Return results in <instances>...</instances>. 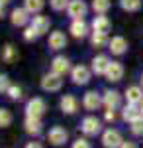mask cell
<instances>
[{
	"mask_svg": "<svg viewBox=\"0 0 143 148\" xmlns=\"http://www.w3.org/2000/svg\"><path fill=\"white\" fill-rule=\"evenodd\" d=\"M61 87H63V79H61V75H57L53 71L41 77V89H43V91L55 93V91H59Z\"/></svg>",
	"mask_w": 143,
	"mask_h": 148,
	"instance_id": "3957f363",
	"label": "cell"
},
{
	"mask_svg": "<svg viewBox=\"0 0 143 148\" xmlns=\"http://www.w3.org/2000/svg\"><path fill=\"white\" fill-rule=\"evenodd\" d=\"M108 49H110L114 56H123V53L127 51V42H125V38L114 36L110 42H108Z\"/></svg>",
	"mask_w": 143,
	"mask_h": 148,
	"instance_id": "30bf717a",
	"label": "cell"
},
{
	"mask_svg": "<svg viewBox=\"0 0 143 148\" xmlns=\"http://www.w3.org/2000/svg\"><path fill=\"white\" fill-rule=\"evenodd\" d=\"M110 6H112L110 0H92V8L96 14H106L110 10Z\"/></svg>",
	"mask_w": 143,
	"mask_h": 148,
	"instance_id": "4316f807",
	"label": "cell"
},
{
	"mask_svg": "<svg viewBox=\"0 0 143 148\" xmlns=\"http://www.w3.org/2000/svg\"><path fill=\"white\" fill-rule=\"evenodd\" d=\"M88 12V6L84 4V0H71L69 6H67V14L73 18V20H80L84 18Z\"/></svg>",
	"mask_w": 143,
	"mask_h": 148,
	"instance_id": "5b68a950",
	"label": "cell"
},
{
	"mask_svg": "<svg viewBox=\"0 0 143 148\" xmlns=\"http://www.w3.org/2000/svg\"><path fill=\"white\" fill-rule=\"evenodd\" d=\"M69 69H71V61H69V57L65 56H57L53 61H51V71L53 73H57V75H65V73H69Z\"/></svg>",
	"mask_w": 143,
	"mask_h": 148,
	"instance_id": "9c48e42d",
	"label": "cell"
},
{
	"mask_svg": "<svg viewBox=\"0 0 143 148\" xmlns=\"http://www.w3.org/2000/svg\"><path fill=\"white\" fill-rule=\"evenodd\" d=\"M37 38H39L37 30H35L33 26H28L26 32H24V40H26V42H33V40H37Z\"/></svg>",
	"mask_w": 143,
	"mask_h": 148,
	"instance_id": "4dcf8cb0",
	"label": "cell"
},
{
	"mask_svg": "<svg viewBox=\"0 0 143 148\" xmlns=\"http://www.w3.org/2000/svg\"><path fill=\"white\" fill-rule=\"evenodd\" d=\"M108 65H110V59L106 56H96L92 59V71H94L96 75H106Z\"/></svg>",
	"mask_w": 143,
	"mask_h": 148,
	"instance_id": "44dd1931",
	"label": "cell"
},
{
	"mask_svg": "<svg viewBox=\"0 0 143 148\" xmlns=\"http://www.w3.org/2000/svg\"><path fill=\"white\" fill-rule=\"evenodd\" d=\"M24 126H26V132L33 134V136H37L41 132V121L35 119V116H26V125Z\"/></svg>",
	"mask_w": 143,
	"mask_h": 148,
	"instance_id": "7402d4cb",
	"label": "cell"
},
{
	"mask_svg": "<svg viewBox=\"0 0 143 148\" xmlns=\"http://www.w3.org/2000/svg\"><path fill=\"white\" fill-rule=\"evenodd\" d=\"M139 109H141V114H143V103H141V105H139Z\"/></svg>",
	"mask_w": 143,
	"mask_h": 148,
	"instance_id": "ab89813d",
	"label": "cell"
},
{
	"mask_svg": "<svg viewBox=\"0 0 143 148\" xmlns=\"http://www.w3.org/2000/svg\"><path fill=\"white\" fill-rule=\"evenodd\" d=\"M120 6L125 12H137L141 10V0H120Z\"/></svg>",
	"mask_w": 143,
	"mask_h": 148,
	"instance_id": "484cf974",
	"label": "cell"
},
{
	"mask_svg": "<svg viewBox=\"0 0 143 148\" xmlns=\"http://www.w3.org/2000/svg\"><path fill=\"white\" fill-rule=\"evenodd\" d=\"M132 132L135 136H143V116L132 123Z\"/></svg>",
	"mask_w": 143,
	"mask_h": 148,
	"instance_id": "1f68e13d",
	"label": "cell"
},
{
	"mask_svg": "<svg viewBox=\"0 0 143 148\" xmlns=\"http://www.w3.org/2000/svg\"><path fill=\"white\" fill-rule=\"evenodd\" d=\"M141 87H143V73H141Z\"/></svg>",
	"mask_w": 143,
	"mask_h": 148,
	"instance_id": "60d3db41",
	"label": "cell"
},
{
	"mask_svg": "<svg viewBox=\"0 0 143 148\" xmlns=\"http://www.w3.org/2000/svg\"><path fill=\"white\" fill-rule=\"evenodd\" d=\"M4 16V4H0V18Z\"/></svg>",
	"mask_w": 143,
	"mask_h": 148,
	"instance_id": "74e56055",
	"label": "cell"
},
{
	"mask_svg": "<svg viewBox=\"0 0 143 148\" xmlns=\"http://www.w3.org/2000/svg\"><path fill=\"white\" fill-rule=\"evenodd\" d=\"M121 116H123V121H130V123H133V121H137V119H141V109H139V105H125L123 107V111H121Z\"/></svg>",
	"mask_w": 143,
	"mask_h": 148,
	"instance_id": "ac0fdd59",
	"label": "cell"
},
{
	"mask_svg": "<svg viewBox=\"0 0 143 148\" xmlns=\"http://www.w3.org/2000/svg\"><path fill=\"white\" fill-rule=\"evenodd\" d=\"M106 121H116V113H114V109H108V111H106Z\"/></svg>",
	"mask_w": 143,
	"mask_h": 148,
	"instance_id": "e575fe53",
	"label": "cell"
},
{
	"mask_svg": "<svg viewBox=\"0 0 143 148\" xmlns=\"http://www.w3.org/2000/svg\"><path fill=\"white\" fill-rule=\"evenodd\" d=\"M8 2H10V0H0V4H8Z\"/></svg>",
	"mask_w": 143,
	"mask_h": 148,
	"instance_id": "f35d334b",
	"label": "cell"
},
{
	"mask_svg": "<svg viewBox=\"0 0 143 148\" xmlns=\"http://www.w3.org/2000/svg\"><path fill=\"white\" fill-rule=\"evenodd\" d=\"M71 34L75 36V38H86L88 34V24L84 22V18H80V20H73L71 24Z\"/></svg>",
	"mask_w": 143,
	"mask_h": 148,
	"instance_id": "ffe728a7",
	"label": "cell"
},
{
	"mask_svg": "<svg viewBox=\"0 0 143 148\" xmlns=\"http://www.w3.org/2000/svg\"><path fill=\"white\" fill-rule=\"evenodd\" d=\"M22 87H18V85H10V87H8V91H6V95H8V97H10L12 101H20V99H22Z\"/></svg>",
	"mask_w": 143,
	"mask_h": 148,
	"instance_id": "f1b7e54d",
	"label": "cell"
},
{
	"mask_svg": "<svg viewBox=\"0 0 143 148\" xmlns=\"http://www.w3.org/2000/svg\"><path fill=\"white\" fill-rule=\"evenodd\" d=\"M112 28V22L104 16V14H100V16H94V20H92V30L94 32H102V34H108Z\"/></svg>",
	"mask_w": 143,
	"mask_h": 148,
	"instance_id": "d6986e66",
	"label": "cell"
},
{
	"mask_svg": "<svg viewBox=\"0 0 143 148\" xmlns=\"http://www.w3.org/2000/svg\"><path fill=\"white\" fill-rule=\"evenodd\" d=\"M71 79H73L75 85H86L88 81H90V69H88L86 65H77V67H73Z\"/></svg>",
	"mask_w": 143,
	"mask_h": 148,
	"instance_id": "52a82bcc",
	"label": "cell"
},
{
	"mask_svg": "<svg viewBox=\"0 0 143 148\" xmlns=\"http://www.w3.org/2000/svg\"><path fill=\"white\" fill-rule=\"evenodd\" d=\"M82 105H84L86 111H98V107L102 105V99H100V95L96 91H88L84 95V99H82Z\"/></svg>",
	"mask_w": 143,
	"mask_h": 148,
	"instance_id": "9a60e30c",
	"label": "cell"
},
{
	"mask_svg": "<svg viewBox=\"0 0 143 148\" xmlns=\"http://www.w3.org/2000/svg\"><path fill=\"white\" fill-rule=\"evenodd\" d=\"M16 57H18V51H16V47H14V46L8 44V46L2 47V59H4L6 63H12Z\"/></svg>",
	"mask_w": 143,
	"mask_h": 148,
	"instance_id": "d4e9b609",
	"label": "cell"
},
{
	"mask_svg": "<svg viewBox=\"0 0 143 148\" xmlns=\"http://www.w3.org/2000/svg\"><path fill=\"white\" fill-rule=\"evenodd\" d=\"M8 77L6 75H0V91H8Z\"/></svg>",
	"mask_w": 143,
	"mask_h": 148,
	"instance_id": "836d02e7",
	"label": "cell"
},
{
	"mask_svg": "<svg viewBox=\"0 0 143 148\" xmlns=\"http://www.w3.org/2000/svg\"><path fill=\"white\" fill-rule=\"evenodd\" d=\"M65 46H67L65 32H61V30L51 32V36H49V47H51V49H55V51H59V49H63Z\"/></svg>",
	"mask_w": 143,
	"mask_h": 148,
	"instance_id": "7c38bea8",
	"label": "cell"
},
{
	"mask_svg": "<svg viewBox=\"0 0 143 148\" xmlns=\"http://www.w3.org/2000/svg\"><path fill=\"white\" fill-rule=\"evenodd\" d=\"M125 99L130 105H141L143 103V87H137V85H132L125 89Z\"/></svg>",
	"mask_w": 143,
	"mask_h": 148,
	"instance_id": "5bb4252c",
	"label": "cell"
},
{
	"mask_svg": "<svg viewBox=\"0 0 143 148\" xmlns=\"http://www.w3.org/2000/svg\"><path fill=\"white\" fill-rule=\"evenodd\" d=\"M102 103H104L106 109H114V111H116V109L120 107V93L112 91V89L104 91V95H102Z\"/></svg>",
	"mask_w": 143,
	"mask_h": 148,
	"instance_id": "e0dca14e",
	"label": "cell"
},
{
	"mask_svg": "<svg viewBox=\"0 0 143 148\" xmlns=\"http://www.w3.org/2000/svg\"><path fill=\"white\" fill-rule=\"evenodd\" d=\"M102 144H104V148H120L121 144H123L120 130H116V128L104 130V134H102Z\"/></svg>",
	"mask_w": 143,
	"mask_h": 148,
	"instance_id": "277c9868",
	"label": "cell"
},
{
	"mask_svg": "<svg viewBox=\"0 0 143 148\" xmlns=\"http://www.w3.org/2000/svg\"><path fill=\"white\" fill-rule=\"evenodd\" d=\"M108 42H110V40H108V34H102V32H92V36H90V44H92L94 47H104Z\"/></svg>",
	"mask_w": 143,
	"mask_h": 148,
	"instance_id": "cb8c5ba5",
	"label": "cell"
},
{
	"mask_svg": "<svg viewBox=\"0 0 143 148\" xmlns=\"http://www.w3.org/2000/svg\"><path fill=\"white\" fill-rule=\"evenodd\" d=\"M30 26H33L35 30H37V34L43 36L49 32V26H51V20L47 18V16H33L32 22H30Z\"/></svg>",
	"mask_w": 143,
	"mask_h": 148,
	"instance_id": "2e32d148",
	"label": "cell"
},
{
	"mask_svg": "<svg viewBox=\"0 0 143 148\" xmlns=\"http://www.w3.org/2000/svg\"><path fill=\"white\" fill-rule=\"evenodd\" d=\"M10 20H12V24L14 26H28V24L32 22L30 20V12L26 10V8H14L12 10V14H10Z\"/></svg>",
	"mask_w": 143,
	"mask_h": 148,
	"instance_id": "8fae6325",
	"label": "cell"
},
{
	"mask_svg": "<svg viewBox=\"0 0 143 148\" xmlns=\"http://www.w3.org/2000/svg\"><path fill=\"white\" fill-rule=\"evenodd\" d=\"M45 111H47V107H45V101L41 99V97H33V99H30L28 105H26V116L41 119Z\"/></svg>",
	"mask_w": 143,
	"mask_h": 148,
	"instance_id": "6da1fadb",
	"label": "cell"
},
{
	"mask_svg": "<svg viewBox=\"0 0 143 148\" xmlns=\"http://www.w3.org/2000/svg\"><path fill=\"white\" fill-rule=\"evenodd\" d=\"M120 148H137V144H135V142H123Z\"/></svg>",
	"mask_w": 143,
	"mask_h": 148,
	"instance_id": "8d00e7d4",
	"label": "cell"
},
{
	"mask_svg": "<svg viewBox=\"0 0 143 148\" xmlns=\"http://www.w3.org/2000/svg\"><path fill=\"white\" fill-rule=\"evenodd\" d=\"M26 148H43V146H41L39 142H28V144H26Z\"/></svg>",
	"mask_w": 143,
	"mask_h": 148,
	"instance_id": "d590c367",
	"label": "cell"
},
{
	"mask_svg": "<svg viewBox=\"0 0 143 148\" xmlns=\"http://www.w3.org/2000/svg\"><path fill=\"white\" fill-rule=\"evenodd\" d=\"M43 6H45L43 0H24V8L30 12V14H39Z\"/></svg>",
	"mask_w": 143,
	"mask_h": 148,
	"instance_id": "603a6c76",
	"label": "cell"
},
{
	"mask_svg": "<svg viewBox=\"0 0 143 148\" xmlns=\"http://www.w3.org/2000/svg\"><path fill=\"white\" fill-rule=\"evenodd\" d=\"M80 130L86 134V136H96L100 130H102V123H100V119L96 116H84L82 121H80Z\"/></svg>",
	"mask_w": 143,
	"mask_h": 148,
	"instance_id": "7a4b0ae2",
	"label": "cell"
},
{
	"mask_svg": "<svg viewBox=\"0 0 143 148\" xmlns=\"http://www.w3.org/2000/svg\"><path fill=\"white\" fill-rule=\"evenodd\" d=\"M71 148H92V146H90V142H88L86 138H77Z\"/></svg>",
	"mask_w": 143,
	"mask_h": 148,
	"instance_id": "d6a6232c",
	"label": "cell"
},
{
	"mask_svg": "<svg viewBox=\"0 0 143 148\" xmlns=\"http://www.w3.org/2000/svg\"><path fill=\"white\" fill-rule=\"evenodd\" d=\"M69 2H71V0H49V6H51L55 12H61V10H65L67 6H69Z\"/></svg>",
	"mask_w": 143,
	"mask_h": 148,
	"instance_id": "f546056e",
	"label": "cell"
},
{
	"mask_svg": "<svg viewBox=\"0 0 143 148\" xmlns=\"http://www.w3.org/2000/svg\"><path fill=\"white\" fill-rule=\"evenodd\" d=\"M12 125V113L8 109H2L0 107V128H6Z\"/></svg>",
	"mask_w": 143,
	"mask_h": 148,
	"instance_id": "83f0119b",
	"label": "cell"
},
{
	"mask_svg": "<svg viewBox=\"0 0 143 148\" xmlns=\"http://www.w3.org/2000/svg\"><path fill=\"white\" fill-rule=\"evenodd\" d=\"M67 138H69V132H67L63 126H53V128H49V132H47V142L53 144V146L65 144Z\"/></svg>",
	"mask_w": 143,
	"mask_h": 148,
	"instance_id": "8992f818",
	"label": "cell"
},
{
	"mask_svg": "<svg viewBox=\"0 0 143 148\" xmlns=\"http://www.w3.org/2000/svg\"><path fill=\"white\" fill-rule=\"evenodd\" d=\"M59 107H61V111L65 114H75L78 111V99L75 95H63Z\"/></svg>",
	"mask_w": 143,
	"mask_h": 148,
	"instance_id": "ba28073f",
	"label": "cell"
},
{
	"mask_svg": "<svg viewBox=\"0 0 143 148\" xmlns=\"http://www.w3.org/2000/svg\"><path fill=\"white\" fill-rule=\"evenodd\" d=\"M123 77V65H121L120 61H110V65L106 69V79L108 81H120Z\"/></svg>",
	"mask_w": 143,
	"mask_h": 148,
	"instance_id": "4fadbf2b",
	"label": "cell"
}]
</instances>
